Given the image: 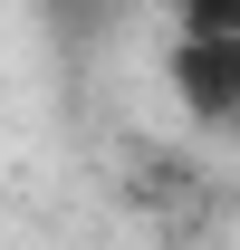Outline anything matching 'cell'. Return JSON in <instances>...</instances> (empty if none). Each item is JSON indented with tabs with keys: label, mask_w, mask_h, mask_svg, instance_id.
<instances>
[{
	"label": "cell",
	"mask_w": 240,
	"mask_h": 250,
	"mask_svg": "<svg viewBox=\"0 0 240 250\" xmlns=\"http://www.w3.org/2000/svg\"><path fill=\"white\" fill-rule=\"evenodd\" d=\"M182 29L192 39H240V0H182Z\"/></svg>",
	"instance_id": "7a4b0ae2"
},
{
	"label": "cell",
	"mask_w": 240,
	"mask_h": 250,
	"mask_svg": "<svg viewBox=\"0 0 240 250\" xmlns=\"http://www.w3.org/2000/svg\"><path fill=\"white\" fill-rule=\"evenodd\" d=\"M173 96L192 125H240V39H173Z\"/></svg>",
	"instance_id": "6da1fadb"
}]
</instances>
